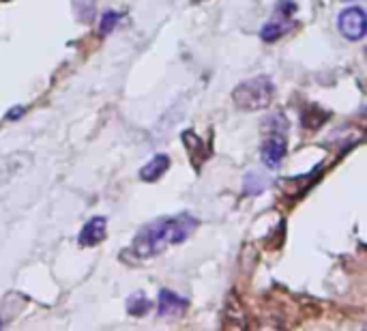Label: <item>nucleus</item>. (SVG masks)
Wrapping results in <instances>:
<instances>
[{
  "instance_id": "6",
  "label": "nucleus",
  "mask_w": 367,
  "mask_h": 331,
  "mask_svg": "<svg viewBox=\"0 0 367 331\" xmlns=\"http://www.w3.org/2000/svg\"><path fill=\"white\" fill-rule=\"evenodd\" d=\"M292 26H294V22H290V16L275 14V18H273V20H269V22L260 28V37H262V41L273 43V41L282 39V37H284Z\"/></svg>"
},
{
  "instance_id": "10",
  "label": "nucleus",
  "mask_w": 367,
  "mask_h": 331,
  "mask_svg": "<svg viewBox=\"0 0 367 331\" xmlns=\"http://www.w3.org/2000/svg\"><path fill=\"white\" fill-rule=\"evenodd\" d=\"M120 14L118 11H105L103 16H101V22H99V35L101 37H105V35H110L114 28H116V24L120 22Z\"/></svg>"
},
{
  "instance_id": "4",
  "label": "nucleus",
  "mask_w": 367,
  "mask_h": 331,
  "mask_svg": "<svg viewBox=\"0 0 367 331\" xmlns=\"http://www.w3.org/2000/svg\"><path fill=\"white\" fill-rule=\"evenodd\" d=\"M107 235V222L105 217H92L84 224V228L80 231V237H78V243L80 248H95L99 246Z\"/></svg>"
},
{
  "instance_id": "13",
  "label": "nucleus",
  "mask_w": 367,
  "mask_h": 331,
  "mask_svg": "<svg viewBox=\"0 0 367 331\" xmlns=\"http://www.w3.org/2000/svg\"><path fill=\"white\" fill-rule=\"evenodd\" d=\"M0 327H3V320H0Z\"/></svg>"
},
{
  "instance_id": "5",
  "label": "nucleus",
  "mask_w": 367,
  "mask_h": 331,
  "mask_svg": "<svg viewBox=\"0 0 367 331\" xmlns=\"http://www.w3.org/2000/svg\"><path fill=\"white\" fill-rule=\"evenodd\" d=\"M260 155H262V162H265L267 168H271V170L280 168L282 159L286 157V138H284L282 134H273V136L267 138V142L262 145Z\"/></svg>"
},
{
  "instance_id": "11",
  "label": "nucleus",
  "mask_w": 367,
  "mask_h": 331,
  "mask_svg": "<svg viewBox=\"0 0 367 331\" xmlns=\"http://www.w3.org/2000/svg\"><path fill=\"white\" fill-rule=\"evenodd\" d=\"M265 187H267V179H262L258 172L245 174V191H248V194L256 196V194H260Z\"/></svg>"
},
{
  "instance_id": "12",
  "label": "nucleus",
  "mask_w": 367,
  "mask_h": 331,
  "mask_svg": "<svg viewBox=\"0 0 367 331\" xmlns=\"http://www.w3.org/2000/svg\"><path fill=\"white\" fill-rule=\"evenodd\" d=\"M20 115H24V107L22 105H16V110H11V112H9V119H18Z\"/></svg>"
},
{
  "instance_id": "3",
  "label": "nucleus",
  "mask_w": 367,
  "mask_h": 331,
  "mask_svg": "<svg viewBox=\"0 0 367 331\" xmlns=\"http://www.w3.org/2000/svg\"><path fill=\"white\" fill-rule=\"evenodd\" d=\"M337 28L348 41H361L367 35V16L361 7H348L337 18Z\"/></svg>"
},
{
  "instance_id": "9",
  "label": "nucleus",
  "mask_w": 367,
  "mask_h": 331,
  "mask_svg": "<svg viewBox=\"0 0 367 331\" xmlns=\"http://www.w3.org/2000/svg\"><path fill=\"white\" fill-rule=\"evenodd\" d=\"M149 310H151V301L147 299V295L134 293V295L127 299V312H129L132 316H144V314H149Z\"/></svg>"
},
{
  "instance_id": "8",
  "label": "nucleus",
  "mask_w": 367,
  "mask_h": 331,
  "mask_svg": "<svg viewBox=\"0 0 367 331\" xmlns=\"http://www.w3.org/2000/svg\"><path fill=\"white\" fill-rule=\"evenodd\" d=\"M168 168H170V157L164 155V153H157V155L140 170V179L153 183V181H157V179H161V177L168 172Z\"/></svg>"
},
{
  "instance_id": "2",
  "label": "nucleus",
  "mask_w": 367,
  "mask_h": 331,
  "mask_svg": "<svg viewBox=\"0 0 367 331\" xmlns=\"http://www.w3.org/2000/svg\"><path fill=\"white\" fill-rule=\"evenodd\" d=\"M273 95H275L273 80L269 75H256L240 82L232 93V99L240 110L256 112V110H265L271 103Z\"/></svg>"
},
{
  "instance_id": "7",
  "label": "nucleus",
  "mask_w": 367,
  "mask_h": 331,
  "mask_svg": "<svg viewBox=\"0 0 367 331\" xmlns=\"http://www.w3.org/2000/svg\"><path fill=\"white\" fill-rule=\"evenodd\" d=\"M187 310V299H183L181 295H176L174 290L164 288L159 293V316L172 318V316H181Z\"/></svg>"
},
{
  "instance_id": "1",
  "label": "nucleus",
  "mask_w": 367,
  "mask_h": 331,
  "mask_svg": "<svg viewBox=\"0 0 367 331\" xmlns=\"http://www.w3.org/2000/svg\"><path fill=\"white\" fill-rule=\"evenodd\" d=\"M198 217L191 213H176V215H164L159 219H153L147 224L132 243V252L138 258H151L168 250L170 246H179L191 237V233L198 228Z\"/></svg>"
}]
</instances>
